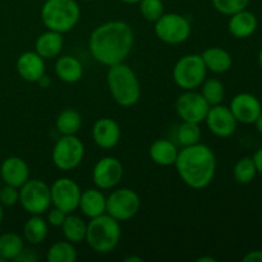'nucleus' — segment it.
Segmentation results:
<instances>
[{"label": "nucleus", "mask_w": 262, "mask_h": 262, "mask_svg": "<svg viewBox=\"0 0 262 262\" xmlns=\"http://www.w3.org/2000/svg\"><path fill=\"white\" fill-rule=\"evenodd\" d=\"M67 217V212L61 211L58 207H54L53 209L48 210V216H46V222L49 225L54 228H60L63 225L64 220Z\"/></svg>", "instance_id": "36"}, {"label": "nucleus", "mask_w": 262, "mask_h": 262, "mask_svg": "<svg viewBox=\"0 0 262 262\" xmlns=\"http://www.w3.org/2000/svg\"><path fill=\"white\" fill-rule=\"evenodd\" d=\"M37 255L35 253V251L33 250H27V248H23L22 252L18 255V257L15 258L14 261H18V262H33L37 260Z\"/></svg>", "instance_id": "37"}, {"label": "nucleus", "mask_w": 262, "mask_h": 262, "mask_svg": "<svg viewBox=\"0 0 262 262\" xmlns=\"http://www.w3.org/2000/svg\"><path fill=\"white\" fill-rule=\"evenodd\" d=\"M122 130L117 120L112 118H101L92 127V138L99 147L104 150L114 148L119 143Z\"/></svg>", "instance_id": "16"}, {"label": "nucleus", "mask_w": 262, "mask_h": 262, "mask_svg": "<svg viewBox=\"0 0 262 262\" xmlns=\"http://www.w3.org/2000/svg\"><path fill=\"white\" fill-rule=\"evenodd\" d=\"M138 8L141 15L148 22L155 23L164 14L163 0H141Z\"/></svg>", "instance_id": "33"}, {"label": "nucleus", "mask_w": 262, "mask_h": 262, "mask_svg": "<svg viewBox=\"0 0 262 262\" xmlns=\"http://www.w3.org/2000/svg\"><path fill=\"white\" fill-rule=\"evenodd\" d=\"M56 77L64 83H77L83 76V67L77 58L72 55L59 56L54 66Z\"/></svg>", "instance_id": "21"}, {"label": "nucleus", "mask_w": 262, "mask_h": 262, "mask_svg": "<svg viewBox=\"0 0 262 262\" xmlns=\"http://www.w3.org/2000/svg\"><path fill=\"white\" fill-rule=\"evenodd\" d=\"M156 37L168 45H178L189 38L192 32L191 22L179 13H164L155 22Z\"/></svg>", "instance_id": "7"}, {"label": "nucleus", "mask_w": 262, "mask_h": 262, "mask_svg": "<svg viewBox=\"0 0 262 262\" xmlns=\"http://www.w3.org/2000/svg\"><path fill=\"white\" fill-rule=\"evenodd\" d=\"M251 0H211L215 10L224 15H232L234 13L247 9Z\"/></svg>", "instance_id": "34"}, {"label": "nucleus", "mask_w": 262, "mask_h": 262, "mask_svg": "<svg viewBox=\"0 0 262 262\" xmlns=\"http://www.w3.org/2000/svg\"><path fill=\"white\" fill-rule=\"evenodd\" d=\"M49 224L41 215H32L23 225L25 239L31 245H41L48 238Z\"/></svg>", "instance_id": "25"}, {"label": "nucleus", "mask_w": 262, "mask_h": 262, "mask_svg": "<svg viewBox=\"0 0 262 262\" xmlns=\"http://www.w3.org/2000/svg\"><path fill=\"white\" fill-rule=\"evenodd\" d=\"M205 122L210 132L220 138L230 137L235 132L238 124L229 106H224L222 104L210 106Z\"/></svg>", "instance_id": "14"}, {"label": "nucleus", "mask_w": 262, "mask_h": 262, "mask_svg": "<svg viewBox=\"0 0 262 262\" xmlns=\"http://www.w3.org/2000/svg\"><path fill=\"white\" fill-rule=\"evenodd\" d=\"M243 262H262V250H255L248 252L243 257Z\"/></svg>", "instance_id": "38"}, {"label": "nucleus", "mask_w": 262, "mask_h": 262, "mask_svg": "<svg viewBox=\"0 0 262 262\" xmlns=\"http://www.w3.org/2000/svg\"><path fill=\"white\" fill-rule=\"evenodd\" d=\"M63 33L48 30L36 38L35 51L43 59H53L59 56L63 50Z\"/></svg>", "instance_id": "23"}, {"label": "nucleus", "mask_w": 262, "mask_h": 262, "mask_svg": "<svg viewBox=\"0 0 262 262\" xmlns=\"http://www.w3.org/2000/svg\"><path fill=\"white\" fill-rule=\"evenodd\" d=\"M45 59L35 50L26 51L17 59V72L25 81L37 83L38 79L45 74Z\"/></svg>", "instance_id": "18"}, {"label": "nucleus", "mask_w": 262, "mask_h": 262, "mask_svg": "<svg viewBox=\"0 0 262 262\" xmlns=\"http://www.w3.org/2000/svg\"><path fill=\"white\" fill-rule=\"evenodd\" d=\"M122 238L120 223L107 214L90 219L87 223L86 242L95 252L109 253L117 248Z\"/></svg>", "instance_id": "5"}, {"label": "nucleus", "mask_w": 262, "mask_h": 262, "mask_svg": "<svg viewBox=\"0 0 262 262\" xmlns=\"http://www.w3.org/2000/svg\"><path fill=\"white\" fill-rule=\"evenodd\" d=\"M78 209L89 219L106 214V197L99 188H89L82 191Z\"/></svg>", "instance_id": "20"}, {"label": "nucleus", "mask_w": 262, "mask_h": 262, "mask_svg": "<svg viewBox=\"0 0 262 262\" xmlns=\"http://www.w3.org/2000/svg\"><path fill=\"white\" fill-rule=\"evenodd\" d=\"M200 87H201V95L210 106L222 104L223 100H224L225 89L220 79L206 78Z\"/></svg>", "instance_id": "30"}, {"label": "nucleus", "mask_w": 262, "mask_h": 262, "mask_svg": "<svg viewBox=\"0 0 262 262\" xmlns=\"http://www.w3.org/2000/svg\"><path fill=\"white\" fill-rule=\"evenodd\" d=\"M55 127L56 130L61 133V136L77 135L82 127L81 114L74 109H64L56 117Z\"/></svg>", "instance_id": "27"}, {"label": "nucleus", "mask_w": 262, "mask_h": 262, "mask_svg": "<svg viewBox=\"0 0 262 262\" xmlns=\"http://www.w3.org/2000/svg\"><path fill=\"white\" fill-rule=\"evenodd\" d=\"M174 166L189 188L204 189L214 181L217 161L214 151L205 143L199 142L179 150Z\"/></svg>", "instance_id": "2"}, {"label": "nucleus", "mask_w": 262, "mask_h": 262, "mask_svg": "<svg viewBox=\"0 0 262 262\" xmlns=\"http://www.w3.org/2000/svg\"><path fill=\"white\" fill-rule=\"evenodd\" d=\"M209 109L210 105L204 99L201 92H196L194 90L184 91L176 101L177 114L183 122H205Z\"/></svg>", "instance_id": "12"}, {"label": "nucleus", "mask_w": 262, "mask_h": 262, "mask_svg": "<svg viewBox=\"0 0 262 262\" xmlns=\"http://www.w3.org/2000/svg\"><path fill=\"white\" fill-rule=\"evenodd\" d=\"M252 159H253V163H255L256 165V169H257V173L262 176V147L256 151Z\"/></svg>", "instance_id": "39"}, {"label": "nucleus", "mask_w": 262, "mask_h": 262, "mask_svg": "<svg viewBox=\"0 0 262 262\" xmlns=\"http://www.w3.org/2000/svg\"><path fill=\"white\" fill-rule=\"evenodd\" d=\"M81 193L82 191L76 181L71 178H59L50 186L51 205L67 214H71L78 209Z\"/></svg>", "instance_id": "11"}, {"label": "nucleus", "mask_w": 262, "mask_h": 262, "mask_svg": "<svg viewBox=\"0 0 262 262\" xmlns=\"http://www.w3.org/2000/svg\"><path fill=\"white\" fill-rule=\"evenodd\" d=\"M60 228L64 238L71 243H73V245L81 243L86 239L87 223L82 217L73 215L72 212L67 214L66 220H64L63 225Z\"/></svg>", "instance_id": "26"}, {"label": "nucleus", "mask_w": 262, "mask_h": 262, "mask_svg": "<svg viewBox=\"0 0 262 262\" xmlns=\"http://www.w3.org/2000/svg\"><path fill=\"white\" fill-rule=\"evenodd\" d=\"M40 15L48 30L66 33L79 22L81 8L77 0H46L41 7Z\"/></svg>", "instance_id": "4"}, {"label": "nucleus", "mask_w": 262, "mask_h": 262, "mask_svg": "<svg viewBox=\"0 0 262 262\" xmlns=\"http://www.w3.org/2000/svg\"><path fill=\"white\" fill-rule=\"evenodd\" d=\"M207 69L201 54H187L178 59L173 68V79L183 91L199 89L206 79Z\"/></svg>", "instance_id": "6"}, {"label": "nucleus", "mask_w": 262, "mask_h": 262, "mask_svg": "<svg viewBox=\"0 0 262 262\" xmlns=\"http://www.w3.org/2000/svg\"><path fill=\"white\" fill-rule=\"evenodd\" d=\"M106 83L113 100L119 106L130 107L140 100L141 84L137 74L124 61L109 67Z\"/></svg>", "instance_id": "3"}, {"label": "nucleus", "mask_w": 262, "mask_h": 262, "mask_svg": "<svg viewBox=\"0 0 262 262\" xmlns=\"http://www.w3.org/2000/svg\"><path fill=\"white\" fill-rule=\"evenodd\" d=\"M46 258L49 262H74L77 260V250L69 241H59L50 246Z\"/></svg>", "instance_id": "29"}, {"label": "nucleus", "mask_w": 262, "mask_h": 262, "mask_svg": "<svg viewBox=\"0 0 262 262\" xmlns=\"http://www.w3.org/2000/svg\"><path fill=\"white\" fill-rule=\"evenodd\" d=\"M18 201H19V188L9 184L0 187V204L3 206H14Z\"/></svg>", "instance_id": "35"}, {"label": "nucleus", "mask_w": 262, "mask_h": 262, "mask_svg": "<svg viewBox=\"0 0 262 262\" xmlns=\"http://www.w3.org/2000/svg\"><path fill=\"white\" fill-rule=\"evenodd\" d=\"M82 2H94V0H82Z\"/></svg>", "instance_id": "47"}, {"label": "nucleus", "mask_w": 262, "mask_h": 262, "mask_svg": "<svg viewBox=\"0 0 262 262\" xmlns=\"http://www.w3.org/2000/svg\"><path fill=\"white\" fill-rule=\"evenodd\" d=\"M257 27V17L247 9L234 13L228 20V31L235 38L250 37L256 32Z\"/></svg>", "instance_id": "19"}, {"label": "nucleus", "mask_w": 262, "mask_h": 262, "mask_svg": "<svg viewBox=\"0 0 262 262\" xmlns=\"http://www.w3.org/2000/svg\"><path fill=\"white\" fill-rule=\"evenodd\" d=\"M202 60L206 66L207 71L216 74L227 73L233 66V58L230 53L219 46H211L204 50L201 54Z\"/></svg>", "instance_id": "22"}, {"label": "nucleus", "mask_w": 262, "mask_h": 262, "mask_svg": "<svg viewBox=\"0 0 262 262\" xmlns=\"http://www.w3.org/2000/svg\"><path fill=\"white\" fill-rule=\"evenodd\" d=\"M197 261L199 262H215L216 260H215L214 257H200Z\"/></svg>", "instance_id": "43"}, {"label": "nucleus", "mask_w": 262, "mask_h": 262, "mask_svg": "<svg viewBox=\"0 0 262 262\" xmlns=\"http://www.w3.org/2000/svg\"><path fill=\"white\" fill-rule=\"evenodd\" d=\"M256 174H257V169L252 158L239 159L233 168L234 179L241 184L251 183L255 179Z\"/></svg>", "instance_id": "32"}, {"label": "nucleus", "mask_w": 262, "mask_h": 262, "mask_svg": "<svg viewBox=\"0 0 262 262\" xmlns=\"http://www.w3.org/2000/svg\"><path fill=\"white\" fill-rule=\"evenodd\" d=\"M135 45L132 27L124 20H109L97 26L89 38L92 58L102 66L123 63Z\"/></svg>", "instance_id": "1"}, {"label": "nucleus", "mask_w": 262, "mask_h": 262, "mask_svg": "<svg viewBox=\"0 0 262 262\" xmlns=\"http://www.w3.org/2000/svg\"><path fill=\"white\" fill-rule=\"evenodd\" d=\"M37 83H38V86L42 87V89H46V87L50 86V83H51L50 77H48V76H46V74H43V76L41 77L40 79H38Z\"/></svg>", "instance_id": "40"}, {"label": "nucleus", "mask_w": 262, "mask_h": 262, "mask_svg": "<svg viewBox=\"0 0 262 262\" xmlns=\"http://www.w3.org/2000/svg\"><path fill=\"white\" fill-rule=\"evenodd\" d=\"M84 158V145L76 135L61 136L51 152L53 163L59 170L69 171L79 166Z\"/></svg>", "instance_id": "9"}, {"label": "nucleus", "mask_w": 262, "mask_h": 262, "mask_svg": "<svg viewBox=\"0 0 262 262\" xmlns=\"http://www.w3.org/2000/svg\"><path fill=\"white\" fill-rule=\"evenodd\" d=\"M3 215H4L3 214V205L0 204V223H2V220H3Z\"/></svg>", "instance_id": "46"}, {"label": "nucleus", "mask_w": 262, "mask_h": 262, "mask_svg": "<svg viewBox=\"0 0 262 262\" xmlns=\"http://www.w3.org/2000/svg\"><path fill=\"white\" fill-rule=\"evenodd\" d=\"M179 150L177 148L176 143L169 140H156L151 143L148 148L150 158L156 165L160 166H171L176 164L177 158H178Z\"/></svg>", "instance_id": "24"}, {"label": "nucleus", "mask_w": 262, "mask_h": 262, "mask_svg": "<svg viewBox=\"0 0 262 262\" xmlns=\"http://www.w3.org/2000/svg\"><path fill=\"white\" fill-rule=\"evenodd\" d=\"M119 2L124 3V4H138L141 0H119Z\"/></svg>", "instance_id": "44"}, {"label": "nucleus", "mask_w": 262, "mask_h": 262, "mask_svg": "<svg viewBox=\"0 0 262 262\" xmlns=\"http://www.w3.org/2000/svg\"><path fill=\"white\" fill-rule=\"evenodd\" d=\"M0 187H2V186H0Z\"/></svg>", "instance_id": "48"}, {"label": "nucleus", "mask_w": 262, "mask_h": 262, "mask_svg": "<svg viewBox=\"0 0 262 262\" xmlns=\"http://www.w3.org/2000/svg\"><path fill=\"white\" fill-rule=\"evenodd\" d=\"M201 136L202 130L200 127V123L183 122L182 120V124L177 129V140L182 147L199 143L201 141Z\"/></svg>", "instance_id": "31"}, {"label": "nucleus", "mask_w": 262, "mask_h": 262, "mask_svg": "<svg viewBox=\"0 0 262 262\" xmlns=\"http://www.w3.org/2000/svg\"><path fill=\"white\" fill-rule=\"evenodd\" d=\"M23 248L25 243L17 233H4L0 235V258L4 261L15 260Z\"/></svg>", "instance_id": "28"}, {"label": "nucleus", "mask_w": 262, "mask_h": 262, "mask_svg": "<svg viewBox=\"0 0 262 262\" xmlns=\"http://www.w3.org/2000/svg\"><path fill=\"white\" fill-rule=\"evenodd\" d=\"M140 209V196L130 188H117L106 197V214L119 223L135 217Z\"/></svg>", "instance_id": "10"}, {"label": "nucleus", "mask_w": 262, "mask_h": 262, "mask_svg": "<svg viewBox=\"0 0 262 262\" xmlns=\"http://www.w3.org/2000/svg\"><path fill=\"white\" fill-rule=\"evenodd\" d=\"M0 176L5 184L20 188L30 179V168L22 158L9 156L0 166Z\"/></svg>", "instance_id": "17"}, {"label": "nucleus", "mask_w": 262, "mask_h": 262, "mask_svg": "<svg viewBox=\"0 0 262 262\" xmlns=\"http://www.w3.org/2000/svg\"><path fill=\"white\" fill-rule=\"evenodd\" d=\"M124 174L123 164L114 156L101 158L92 169V181L101 191L113 189L120 183Z\"/></svg>", "instance_id": "13"}, {"label": "nucleus", "mask_w": 262, "mask_h": 262, "mask_svg": "<svg viewBox=\"0 0 262 262\" xmlns=\"http://www.w3.org/2000/svg\"><path fill=\"white\" fill-rule=\"evenodd\" d=\"M20 206L31 215H42L50 209V186L41 179H28L19 188Z\"/></svg>", "instance_id": "8"}, {"label": "nucleus", "mask_w": 262, "mask_h": 262, "mask_svg": "<svg viewBox=\"0 0 262 262\" xmlns=\"http://www.w3.org/2000/svg\"><path fill=\"white\" fill-rule=\"evenodd\" d=\"M143 258L140 256H128L124 258V262H142Z\"/></svg>", "instance_id": "42"}, {"label": "nucleus", "mask_w": 262, "mask_h": 262, "mask_svg": "<svg viewBox=\"0 0 262 262\" xmlns=\"http://www.w3.org/2000/svg\"><path fill=\"white\" fill-rule=\"evenodd\" d=\"M258 66H260V68L262 69V48H261L260 53H258Z\"/></svg>", "instance_id": "45"}, {"label": "nucleus", "mask_w": 262, "mask_h": 262, "mask_svg": "<svg viewBox=\"0 0 262 262\" xmlns=\"http://www.w3.org/2000/svg\"><path fill=\"white\" fill-rule=\"evenodd\" d=\"M229 109L238 123L253 124L262 113V105L255 95L241 92L233 97Z\"/></svg>", "instance_id": "15"}, {"label": "nucleus", "mask_w": 262, "mask_h": 262, "mask_svg": "<svg viewBox=\"0 0 262 262\" xmlns=\"http://www.w3.org/2000/svg\"><path fill=\"white\" fill-rule=\"evenodd\" d=\"M253 124L256 125V129H257L258 132H260L261 135H262V113H261L260 115H258V118H257V119H256V122L253 123Z\"/></svg>", "instance_id": "41"}]
</instances>
